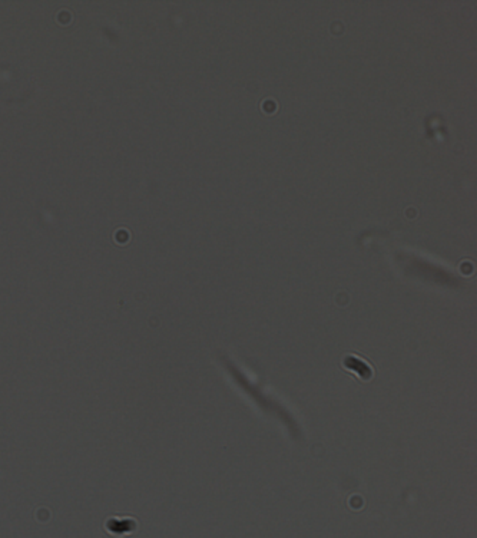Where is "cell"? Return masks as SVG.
<instances>
[{
    "label": "cell",
    "mask_w": 477,
    "mask_h": 538,
    "mask_svg": "<svg viewBox=\"0 0 477 538\" xmlns=\"http://www.w3.org/2000/svg\"><path fill=\"white\" fill-rule=\"evenodd\" d=\"M343 366L363 382H368L374 376V368L360 355L350 353L343 357Z\"/></svg>",
    "instance_id": "obj_1"
}]
</instances>
